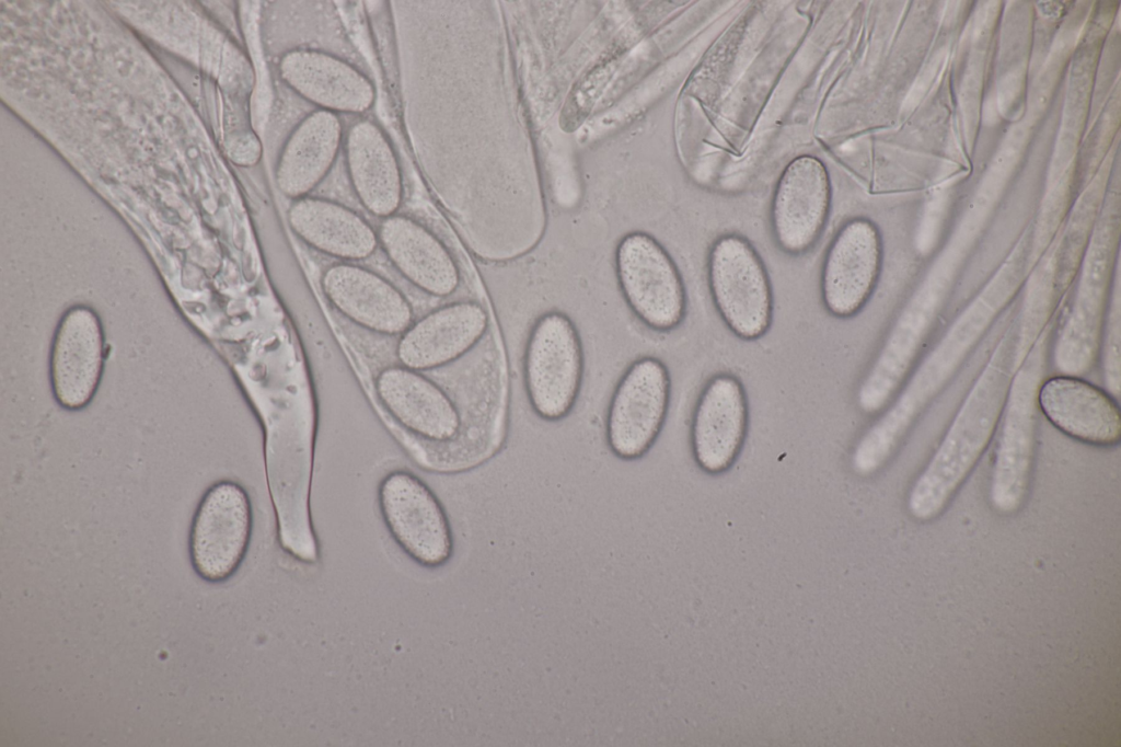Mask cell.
<instances>
[{"instance_id":"cell-1","label":"cell","mask_w":1121,"mask_h":747,"mask_svg":"<svg viewBox=\"0 0 1121 747\" xmlns=\"http://www.w3.org/2000/svg\"><path fill=\"white\" fill-rule=\"evenodd\" d=\"M998 414V395L991 388L964 405L909 491L913 518L927 521L945 509L987 448Z\"/></svg>"},{"instance_id":"cell-2","label":"cell","mask_w":1121,"mask_h":747,"mask_svg":"<svg viewBox=\"0 0 1121 747\" xmlns=\"http://www.w3.org/2000/svg\"><path fill=\"white\" fill-rule=\"evenodd\" d=\"M583 372V347L574 321L558 310L541 314L530 330L523 356L532 411L546 422L567 417L579 397Z\"/></svg>"},{"instance_id":"cell-3","label":"cell","mask_w":1121,"mask_h":747,"mask_svg":"<svg viewBox=\"0 0 1121 747\" xmlns=\"http://www.w3.org/2000/svg\"><path fill=\"white\" fill-rule=\"evenodd\" d=\"M713 302L728 329L753 341L770 329L773 294L767 271L752 244L738 234H726L713 244L707 262Z\"/></svg>"},{"instance_id":"cell-4","label":"cell","mask_w":1121,"mask_h":747,"mask_svg":"<svg viewBox=\"0 0 1121 747\" xmlns=\"http://www.w3.org/2000/svg\"><path fill=\"white\" fill-rule=\"evenodd\" d=\"M615 274L621 294L633 314L648 329L668 332L686 312L681 273L667 250L650 234L635 231L619 242Z\"/></svg>"},{"instance_id":"cell-5","label":"cell","mask_w":1121,"mask_h":747,"mask_svg":"<svg viewBox=\"0 0 1121 747\" xmlns=\"http://www.w3.org/2000/svg\"><path fill=\"white\" fill-rule=\"evenodd\" d=\"M378 502L384 525L401 550L427 568L444 565L453 538L443 506L431 489L407 470H393L380 482Z\"/></svg>"},{"instance_id":"cell-6","label":"cell","mask_w":1121,"mask_h":747,"mask_svg":"<svg viewBox=\"0 0 1121 747\" xmlns=\"http://www.w3.org/2000/svg\"><path fill=\"white\" fill-rule=\"evenodd\" d=\"M670 392V375L659 358L643 356L627 367L605 417L606 444L616 458L633 461L650 450L663 427Z\"/></svg>"},{"instance_id":"cell-7","label":"cell","mask_w":1121,"mask_h":747,"mask_svg":"<svg viewBox=\"0 0 1121 747\" xmlns=\"http://www.w3.org/2000/svg\"><path fill=\"white\" fill-rule=\"evenodd\" d=\"M253 528L251 499L232 480L211 485L195 512L189 555L196 573L207 582L231 577L247 552Z\"/></svg>"},{"instance_id":"cell-8","label":"cell","mask_w":1121,"mask_h":747,"mask_svg":"<svg viewBox=\"0 0 1121 747\" xmlns=\"http://www.w3.org/2000/svg\"><path fill=\"white\" fill-rule=\"evenodd\" d=\"M881 261L880 235L870 220L855 218L843 225L822 264L820 289L825 310L837 319L857 314L877 285Z\"/></svg>"},{"instance_id":"cell-9","label":"cell","mask_w":1121,"mask_h":747,"mask_svg":"<svg viewBox=\"0 0 1121 747\" xmlns=\"http://www.w3.org/2000/svg\"><path fill=\"white\" fill-rule=\"evenodd\" d=\"M104 368V333L96 312L69 308L59 320L49 355L53 395L67 411L84 409L94 398Z\"/></svg>"},{"instance_id":"cell-10","label":"cell","mask_w":1121,"mask_h":747,"mask_svg":"<svg viewBox=\"0 0 1121 747\" xmlns=\"http://www.w3.org/2000/svg\"><path fill=\"white\" fill-rule=\"evenodd\" d=\"M830 205L831 184L822 161L809 154L791 160L772 200V229L778 246L791 255L811 249L825 226Z\"/></svg>"},{"instance_id":"cell-11","label":"cell","mask_w":1121,"mask_h":747,"mask_svg":"<svg viewBox=\"0 0 1121 747\" xmlns=\"http://www.w3.org/2000/svg\"><path fill=\"white\" fill-rule=\"evenodd\" d=\"M282 82L319 110L362 114L377 97L372 80L349 61L328 51L300 47L279 59Z\"/></svg>"},{"instance_id":"cell-12","label":"cell","mask_w":1121,"mask_h":747,"mask_svg":"<svg viewBox=\"0 0 1121 747\" xmlns=\"http://www.w3.org/2000/svg\"><path fill=\"white\" fill-rule=\"evenodd\" d=\"M488 327V312L478 301L450 302L423 315L401 334L396 357L414 370L440 368L473 349Z\"/></svg>"},{"instance_id":"cell-13","label":"cell","mask_w":1121,"mask_h":747,"mask_svg":"<svg viewBox=\"0 0 1121 747\" xmlns=\"http://www.w3.org/2000/svg\"><path fill=\"white\" fill-rule=\"evenodd\" d=\"M321 287L338 312L371 332L397 335L413 323V308L401 290L360 265L343 262L328 266Z\"/></svg>"},{"instance_id":"cell-14","label":"cell","mask_w":1121,"mask_h":747,"mask_svg":"<svg viewBox=\"0 0 1121 747\" xmlns=\"http://www.w3.org/2000/svg\"><path fill=\"white\" fill-rule=\"evenodd\" d=\"M374 391L386 412L407 432L434 443L454 439L461 414L449 394L418 370L403 365L383 368Z\"/></svg>"},{"instance_id":"cell-15","label":"cell","mask_w":1121,"mask_h":747,"mask_svg":"<svg viewBox=\"0 0 1121 747\" xmlns=\"http://www.w3.org/2000/svg\"><path fill=\"white\" fill-rule=\"evenodd\" d=\"M748 405L742 383L729 373L713 377L703 389L692 421V450L709 474L727 471L746 437Z\"/></svg>"},{"instance_id":"cell-16","label":"cell","mask_w":1121,"mask_h":747,"mask_svg":"<svg viewBox=\"0 0 1121 747\" xmlns=\"http://www.w3.org/2000/svg\"><path fill=\"white\" fill-rule=\"evenodd\" d=\"M343 150L350 185L365 209L382 219L396 214L404 196L403 176L383 128L368 117L356 120L344 135Z\"/></svg>"},{"instance_id":"cell-17","label":"cell","mask_w":1121,"mask_h":747,"mask_svg":"<svg viewBox=\"0 0 1121 747\" xmlns=\"http://www.w3.org/2000/svg\"><path fill=\"white\" fill-rule=\"evenodd\" d=\"M379 244L396 271L413 286L448 297L461 284L460 267L444 243L416 219L394 214L382 219Z\"/></svg>"},{"instance_id":"cell-18","label":"cell","mask_w":1121,"mask_h":747,"mask_svg":"<svg viewBox=\"0 0 1121 747\" xmlns=\"http://www.w3.org/2000/svg\"><path fill=\"white\" fill-rule=\"evenodd\" d=\"M1037 403L1053 426L1076 440L1096 447L1120 441L1117 403L1087 381L1072 376L1050 378L1038 388Z\"/></svg>"},{"instance_id":"cell-19","label":"cell","mask_w":1121,"mask_h":747,"mask_svg":"<svg viewBox=\"0 0 1121 747\" xmlns=\"http://www.w3.org/2000/svg\"><path fill=\"white\" fill-rule=\"evenodd\" d=\"M1037 392L1015 394L998 427L989 499L1001 514L1019 509L1028 493L1036 447Z\"/></svg>"},{"instance_id":"cell-20","label":"cell","mask_w":1121,"mask_h":747,"mask_svg":"<svg viewBox=\"0 0 1121 747\" xmlns=\"http://www.w3.org/2000/svg\"><path fill=\"white\" fill-rule=\"evenodd\" d=\"M344 135L338 114L317 108L305 115L279 152L275 168L279 192L292 200L309 195L334 165Z\"/></svg>"},{"instance_id":"cell-21","label":"cell","mask_w":1121,"mask_h":747,"mask_svg":"<svg viewBox=\"0 0 1121 747\" xmlns=\"http://www.w3.org/2000/svg\"><path fill=\"white\" fill-rule=\"evenodd\" d=\"M287 221L310 248L346 262L368 258L379 245L377 230L361 215L330 198L293 199Z\"/></svg>"}]
</instances>
